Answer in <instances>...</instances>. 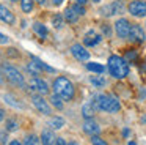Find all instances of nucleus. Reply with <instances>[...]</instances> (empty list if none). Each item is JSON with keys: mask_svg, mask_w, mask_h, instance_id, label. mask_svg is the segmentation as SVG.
<instances>
[{"mask_svg": "<svg viewBox=\"0 0 146 145\" xmlns=\"http://www.w3.org/2000/svg\"><path fill=\"white\" fill-rule=\"evenodd\" d=\"M54 93L58 95L63 101H71L74 99V95H76V88H74L72 82L66 77H57L54 81Z\"/></svg>", "mask_w": 146, "mask_h": 145, "instance_id": "1", "label": "nucleus"}, {"mask_svg": "<svg viewBox=\"0 0 146 145\" xmlns=\"http://www.w3.org/2000/svg\"><path fill=\"white\" fill-rule=\"evenodd\" d=\"M108 72L116 79H124L129 74V65L126 63V60L121 58L118 55H111L108 58Z\"/></svg>", "mask_w": 146, "mask_h": 145, "instance_id": "2", "label": "nucleus"}, {"mask_svg": "<svg viewBox=\"0 0 146 145\" xmlns=\"http://www.w3.org/2000/svg\"><path fill=\"white\" fill-rule=\"evenodd\" d=\"M99 109L104 110V112L115 113L121 109V104L118 101V98H115L113 95H102L101 96V107Z\"/></svg>", "mask_w": 146, "mask_h": 145, "instance_id": "3", "label": "nucleus"}, {"mask_svg": "<svg viewBox=\"0 0 146 145\" xmlns=\"http://www.w3.org/2000/svg\"><path fill=\"white\" fill-rule=\"evenodd\" d=\"M3 72L7 76V79L14 85H19V87H25V82H24V76L21 74V71L17 68L11 65H3Z\"/></svg>", "mask_w": 146, "mask_h": 145, "instance_id": "4", "label": "nucleus"}, {"mask_svg": "<svg viewBox=\"0 0 146 145\" xmlns=\"http://www.w3.org/2000/svg\"><path fill=\"white\" fill-rule=\"evenodd\" d=\"M129 13L135 17H145L146 16V2L145 0H132L127 6Z\"/></svg>", "mask_w": 146, "mask_h": 145, "instance_id": "5", "label": "nucleus"}, {"mask_svg": "<svg viewBox=\"0 0 146 145\" xmlns=\"http://www.w3.org/2000/svg\"><path fill=\"white\" fill-rule=\"evenodd\" d=\"M130 28H132L130 22L127 21V19H124V17L118 19L116 24H115V32H116V35H118L119 38H129Z\"/></svg>", "mask_w": 146, "mask_h": 145, "instance_id": "6", "label": "nucleus"}, {"mask_svg": "<svg viewBox=\"0 0 146 145\" xmlns=\"http://www.w3.org/2000/svg\"><path fill=\"white\" fill-rule=\"evenodd\" d=\"M32 103H33V106H35L41 113H44V115H50V113H52L50 106H49V103L42 98V95H33V96H32Z\"/></svg>", "mask_w": 146, "mask_h": 145, "instance_id": "7", "label": "nucleus"}, {"mask_svg": "<svg viewBox=\"0 0 146 145\" xmlns=\"http://www.w3.org/2000/svg\"><path fill=\"white\" fill-rule=\"evenodd\" d=\"M123 3L121 2H110L108 5L102 6L101 8V13L104 16H115V14H119V13H123Z\"/></svg>", "mask_w": 146, "mask_h": 145, "instance_id": "8", "label": "nucleus"}, {"mask_svg": "<svg viewBox=\"0 0 146 145\" xmlns=\"http://www.w3.org/2000/svg\"><path fill=\"white\" fill-rule=\"evenodd\" d=\"M30 87H32V90L38 91L39 95H47L49 93V85L46 81H42L41 77H33L32 81H30Z\"/></svg>", "mask_w": 146, "mask_h": 145, "instance_id": "9", "label": "nucleus"}, {"mask_svg": "<svg viewBox=\"0 0 146 145\" xmlns=\"http://www.w3.org/2000/svg\"><path fill=\"white\" fill-rule=\"evenodd\" d=\"M71 52H72V55L76 57L79 62H86V60L90 58V52L82 46V44H74V46L71 47Z\"/></svg>", "mask_w": 146, "mask_h": 145, "instance_id": "10", "label": "nucleus"}, {"mask_svg": "<svg viewBox=\"0 0 146 145\" xmlns=\"http://www.w3.org/2000/svg\"><path fill=\"white\" fill-rule=\"evenodd\" d=\"M82 128H83V132H86V134H90V136H98L99 131H101L99 123L94 122L93 118L85 120V122H83V125H82Z\"/></svg>", "mask_w": 146, "mask_h": 145, "instance_id": "11", "label": "nucleus"}, {"mask_svg": "<svg viewBox=\"0 0 146 145\" xmlns=\"http://www.w3.org/2000/svg\"><path fill=\"white\" fill-rule=\"evenodd\" d=\"M130 40L132 41H137V43H143L145 41V32H143V28L140 27L138 24H133L132 28H130Z\"/></svg>", "mask_w": 146, "mask_h": 145, "instance_id": "12", "label": "nucleus"}, {"mask_svg": "<svg viewBox=\"0 0 146 145\" xmlns=\"http://www.w3.org/2000/svg\"><path fill=\"white\" fill-rule=\"evenodd\" d=\"M0 21H3L5 24L13 25V24H14V21H16V17H14V14L7 8V6L0 5Z\"/></svg>", "mask_w": 146, "mask_h": 145, "instance_id": "13", "label": "nucleus"}, {"mask_svg": "<svg viewBox=\"0 0 146 145\" xmlns=\"http://www.w3.org/2000/svg\"><path fill=\"white\" fill-rule=\"evenodd\" d=\"M101 38L102 36L99 33H96L94 30H90L83 38V43H85V46H96V44L101 43Z\"/></svg>", "mask_w": 146, "mask_h": 145, "instance_id": "14", "label": "nucleus"}, {"mask_svg": "<svg viewBox=\"0 0 146 145\" xmlns=\"http://www.w3.org/2000/svg\"><path fill=\"white\" fill-rule=\"evenodd\" d=\"M96 107H94V104H93V101H88V103H85L82 106V117L85 120H90V118H93L94 117V113H96Z\"/></svg>", "mask_w": 146, "mask_h": 145, "instance_id": "15", "label": "nucleus"}, {"mask_svg": "<svg viewBox=\"0 0 146 145\" xmlns=\"http://www.w3.org/2000/svg\"><path fill=\"white\" fill-rule=\"evenodd\" d=\"M55 140H57V137H55V134H54L52 129H42V132H41L42 145H54Z\"/></svg>", "mask_w": 146, "mask_h": 145, "instance_id": "16", "label": "nucleus"}, {"mask_svg": "<svg viewBox=\"0 0 146 145\" xmlns=\"http://www.w3.org/2000/svg\"><path fill=\"white\" fill-rule=\"evenodd\" d=\"M49 126H50L52 129H60L64 126V120L61 118V117H52V118L49 120Z\"/></svg>", "mask_w": 146, "mask_h": 145, "instance_id": "17", "label": "nucleus"}, {"mask_svg": "<svg viewBox=\"0 0 146 145\" xmlns=\"http://www.w3.org/2000/svg\"><path fill=\"white\" fill-rule=\"evenodd\" d=\"M64 19H66L68 22H77V19H79V14L76 13V9H74L72 6H69V8L64 11Z\"/></svg>", "mask_w": 146, "mask_h": 145, "instance_id": "18", "label": "nucleus"}, {"mask_svg": "<svg viewBox=\"0 0 146 145\" xmlns=\"http://www.w3.org/2000/svg\"><path fill=\"white\" fill-rule=\"evenodd\" d=\"M32 62L35 63V65H38V68L41 69V71L44 69V71H47V72H55V69L52 68V66L46 65L44 62H41V60H39V58H36V57H32Z\"/></svg>", "mask_w": 146, "mask_h": 145, "instance_id": "19", "label": "nucleus"}, {"mask_svg": "<svg viewBox=\"0 0 146 145\" xmlns=\"http://www.w3.org/2000/svg\"><path fill=\"white\" fill-rule=\"evenodd\" d=\"M33 30H35L41 38H46V36H47V28H46V25L39 24V22H35V24H33Z\"/></svg>", "mask_w": 146, "mask_h": 145, "instance_id": "20", "label": "nucleus"}, {"mask_svg": "<svg viewBox=\"0 0 146 145\" xmlns=\"http://www.w3.org/2000/svg\"><path fill=\"white\" fill-rule=\"evenodd\" d=\"M49 101H50V104H52L54 107H57L58 110L63 109V99H61V98L58 96V95H55V93H54V95L50 96V99H49Z\"/></svg>", "mask_w": 146, "mask_h": 145, "instance_id": "21", "label": "nucleus"}, {"mask_svg": "<svg viewBox=\"0 0 146 145\" xmlns=\"http://www.w3.org/2000/svg\"><path fill=\"white\" fill-rule=\"evenodd\" d=\"M90 82H91L96 88H101L105 85V79L101 77V76H91V77H90Z\"/></svg>", "mask_w": 146, "mask_h": 145, "instance_id": "22", "label": "nucleus"}, {"mask_svg": "<svg viewBox=\"0 0 146 145\" xmlns=\"http://www.w3.org/2000/svg\"><path fill=\"white\" fill-rule=\"evenodd\" d=\"M21 8L24 13H30L33 9V0H21Z\"/></svg>", "mask_w": 146, "mask_h": 145, "instance_id": "23", "label": "nucleus"}, {"mask_svg": "<svg viewBox=\"0 0 146 145\" xmlns=\"http://www.w3.org/2000/svg\"><path fill=\"white\" fill-rule=\"evenodd\" d=\"M86 68H88L90 71L99 72V74L105 71V68H104V66H102V65H99V63H88V65H86Z\"/></svg>", "mask_w": 146, "mask_h": 145, "instance_id": "24", "label": "nucleus"}, {"mask_svg": "<svg viewBox=\"0 0 146 145\" xmlns=\"http://www.w3.org/2000/svg\"><path fill=\"white\" fill-rule=\"evenodd\" d=\"M24 145H39V139L36 137L35 134H29L25 137V142H24Z\"/></svg>", "mask_w": 146, "mask_h": 145, "instance_id": "25", "label": "nucleus"}, {"mask_svg": "<svg viewBox=\"0 0 146 145\" xmlns=\"http://www.w3.org/2000/svg\"><path fill=\"white\" fill-rule=\"evenodd\" d=\"M52 24H54L55 28H61V27H63V16L55 14L54 17H52Z\"/></svg>", "mask_w": 146, "mask_h": 145, "instance_id": "26", "label": "nucleus"}, {"mask_svg": "<svg viewBox=\"0 0 146 145\" xmlns=\"http://www.w3.org/2000/svg\"><path fill=\"white\" fill-rule=\"evenodd\" d=\"M5 101H7L8 104H11V106L17 107V109H24V106H22V104L16 103V99H13V96H10V95H7V96H5Z\"/></svg>", "mask_w": 146, "mask_h": 145, "instance_id": "27", "label": "nucleus"}, {"mask_svg": "<svg viewBox=\"0 0 146 145\" xmlns=\"http://www.w3.org/2000/svg\"><path fill=\"white\" fill-rule=\"evenodd\" d=\"M17 129V122L13 118L7 120V131H16Z\"/></svg>", "mask_w": 146, "mask_h": 145, "instance_id": "28", "label": "nucleus"}, {"mask_svg": "<svg viewBox=\"0 0 146 145\" xmlns=\"http://www.w3.org/2000/svg\"><path fill=\"white\" fill-rule=\"evenodd\" d=\"M91 144L93 145H108L107 142H105L102 137H99V136H93V137H91Z\"/></svg>", "mask_w": 146, "mask_h": 145, "instance_id": "29", "label": "nucleus"}, {"mask_svg": "<svg viewBox=\"0 0 146 145\" xmlns=\"http://www.w3.org/2000/svg\"><path fill=\"white\" fill-rule=\"evenodd\" d=\"M27 69H29V71L32 72L33 76H38V74H39V71H41V69L38 68V65H35V63H33V62L30 63L29 66H27Z\"/></svg>", "mask_w": 146, "mask_h": 145, "instance_id": "30", "label": "nucleus"}, {"mask_svg": "<svg viewBox=\"0 0 146 145\" xmlns=\"http://www.w3.org/2000/svg\"><path fill=\"white\" fill-rule=\"evenodd\" d=\"M72 8L76 9V13H77L79 16L85 14V8H83V5H79V3H77V5H72Z\"/></svg>", "mask_w": 146, "mask_h": 145, "instance_id": "31", "label": "nucleus"}, {"mask_svg": "<svg viewBox=\"0 0 146 145\" xmlns=\"http://www.w3.org/2000/svg\"><path fill=\"white\" fill-rule=\"evenodd\" d=\"M7 142H8L7 132H0V144H2V145H7Z\"/></svg>", "mask_w": 146, "mask_h": 145, "instance_id": "32", "label": "nucleus"}, {"mask_svg": "<svg viewBox=\"0 0 146 145\" xmlns=\"http://www.w3.org/2000/svg\"><path fill=\"white\" fill-rule=\"evenodd\" d=\"M126 57H127L129 60H135V58H137V52H135V50H133V52H132V50H127Z\"/></svg>", "mask_w": 146, "mask_h": 145, "instance_id": "33", "label": "nucleus"}, {"mask_svg": "<svg viewBox=\"0 0 146 145\" xmlns=\"http://www.w3.org/2000/svg\"><path fill=\"white\" fill-rule=\"evenodd\" d=\"M54 145H66V142H64L63 137H57V140H55Z\"/></svg>", "mask_w": 146, "mask_h": 145, "instance_id": "34", "label": "nucleus"}, {"mask_svg": "<svg viewBox=\"0 0 146 145\" xmlns=\"http://www.w3.org/2000/svg\"><path fill=\"white\" fill-rule=\"evenodd\" d=\"M102 30H104V33L107 35V36H110V33H111L110 27H107V25H102Z\"/></svg>", "mask_w": 146, "mask_h": 145, "instance_id": "35", "label": "nucleus"}, {"mask_svg": "<svg viewBox=\"0 0 146 145\" xmlns=\"http://www.w3.org/2000/svg\"><path fill=\"white\" fill-rule=\"evenodd\" d=\"M0 43H8V36H5L3 33H0Z\"/></svg>", "mask_w": 146, "mask_h": 145, "instance_id": "36", "label": "nucleus"}, {"mask_svg": "<svg viewBox=\"0 0 146 145\" xmlns=\"http://www.w3.org/2000/svg\"><path fill=\"white\" fill-rule=\"evenodd\" d=\"M3 120H5V110L0 109V122H3Z\"/></svg>", "mask_w": 146, "mask_h": 145, "instance_id": "37", "label": "nucleus"}, {"mask_svg": "<svg viewBox=\"0 0 146 145\" xmlns=\"http://www.w3.org/2000/svg\"><path fill=\"white\" fill-rule=\"evenodd\" d=\"M10 145H22V144H21V142L19 140H13V142H11V144Z\"/></svg>", "mask_w": 146, "mask_h": 145, "instance_id": "38", "label": "nucleus"}, {"mask_svg": "<svg viewBox=\"0 0 146 145\" xmlns=\"http://www.w3.org/2000/svg\"><path fill=\"white\" fill-rule=\"evenodd\" d=\"M123 136H124V137H127V136H129V129H124V131H123Z\"/></svg>", "mask_w": 146, "mask_h": 145, "instance_id": "39", "label": "nucleus"}, {"mask_svg": "<svg viewBox=\"0 0 146 145\" xmlns=\"http://www.w3.org/2000/svg\"><path fill=\"white\" fill-rule=\"evenodd\" d=\"M77 3H79V5H85L86 0H77Z\"/></svg>", "mask_w": 146, "mask_h": 145, "instance_id": "40", "label": "nucleus"}, {"mask_svg": "<svg viewBox=\"0 0 146 145\" xmlns=\"http://www.w3.org/2000/svg\"><path fill=\"white\" fill-rule=\"evenodd\" d=\"M54 3H55V5H61V3H63V0H54Z\"/></svg>", "mask_w": 146, "mask_h": 145, "instance_id": "41", "label": "nucleus"}, {"mask_svg": "<svg viewBox=\"0 0 146 145\" xmlns=\"http://www.w3.org/2000/svg\"><path fill=\"white\" fill-rule=\"evenodd\" d=\"M36 2H38L39 5H46V0H36Z\"/></svg>", "mask_w": 146, "mask_h": 145, "instance_id": "42", "label": "nucleus"}, {"mask_svg": "<svg viewBox=\"0 0 146 145\" xmlns=\"http://www.w3.org/2000/svg\"><path fill=\"white\" fill-rule=\"evenodd\" d=\"M3 84V77H2V74H0V85Z\"/></svg>", "mask_w": 146, "mask_h": 145, "instance_id": "43", "label": "nucleus"}, {"mask_svg": "<svg viewBox=\"0 0 146 145\" xmlns=\"http://www.w3.org/2000/svg\"><path fill=\"white\" fill-rule=\"evenodd\" d=\"M68 145H79V144H77V142H69Z\"/></svg>", "mask_w": 146, "mask_h": 145, "instance_id": "44", "label": "nucleus"}, {"mask_svg": "<svg viewBox=\"0 0 146 145\" xmlns=\"http://www.w3.org/2000/svg\"><path fill=\"white\" fill-rule=\"evenodd\" d=\"M129 145H137V144H135V142H130V144H129Z\"/></svg>", "mask_w": 146, "mask_h": 145, "instance_id": "45", "label": "nucleus"}, {"mask_svg": "<svg viewBox=\"0 0 146 145\" xmlns=\"http://www.w3.org/2000/svg\"><path fill=\"white\" fill-rule=\"evenodd\" d=\"M93 2H99V0H93Z\"/></svg>", "mask_w": 146, "mask_h": 145, "instance_id": "46", "label": "nucleus"}, {"mask_svg": "<svg viewBox=\"0 0 146 145\" xmlns=\"http://www.w3.org/2000/svg\"><path fill=\"white\" fill-rule=\"evenodd\" d=\"M11 2H17V0H11Z\"/></svg>", "mask_w": 146, "mask_h": 145, "instance_id": "47", "label": "nucleus"}]
</instances>
